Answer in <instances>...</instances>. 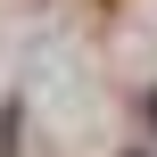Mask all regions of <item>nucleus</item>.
Returning a JSON list of instances; mask_svg holds the SVG:
<instances>
[{
  "label": "nucleus",
  "mask_w": 157,
  "mask_h": 157,
  "mask_svg": "<svg viewBox=\"0 0 157 157\" xmlns=\"http://www.w3.org/2000/svg\"><path fill=\"white\" fill-rule=\"evenodd\" d=\"M149 116H157V99H149Z\"/></svg>",
  "instance_id": "obj_1"
}]
</instances>
